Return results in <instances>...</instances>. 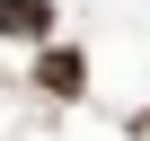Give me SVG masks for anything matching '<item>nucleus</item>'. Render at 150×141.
Masks as SVG:
<instances>
[{
  "mask_svg": "<svg viewBox=\"0 0 150 141\" xmlns=\"http://www.w3.org/2000/svg\"><path fill=\"white\" fill-rule=\"evenodd\" d=\"M35 88L62 97V106L88 97V53H80V44H44V53H35Z\"/></svg>",
  "mask_w": 150,
  "mask_h": 141,
  "instance_id": "f257e3e1",
  "label": "nucleus"
},
{
  "mask_svg": "<svg viewBox=\"0 0 150 141\" xmlns=\"http://www.w3.org/2000/svg\"><path fill=\"white\" fill-rule=\"evenodd\" d=\"M53 18H62L53 0H0V44H35V53H44V44H62Z\"/></svg>",
  "mask_w": 150,
  "mask_h": 141,
  "instance_id": "f03ea898",
  "label": "nucleus"
}]
</instances>
